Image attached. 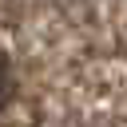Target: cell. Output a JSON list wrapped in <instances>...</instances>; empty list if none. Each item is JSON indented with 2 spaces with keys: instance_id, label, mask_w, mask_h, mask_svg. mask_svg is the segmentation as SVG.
Instances as JSON below:
<instances>
[{
  "instance_id": "6da1fadb",
  "label": "cell",
  "mask_w": 127,
  "mask_h": 127,
  "mask_svg": "<svg viewBox=\"0 0 127 127\" xmlns=\"http://www.w3.org/2000/svg\"><path fill=\"white\" fill-rule=\"evenodd\" d=\"M4 91H8V67H4V56H0V99H4Z\"/></svg>"
}]
</instances>
